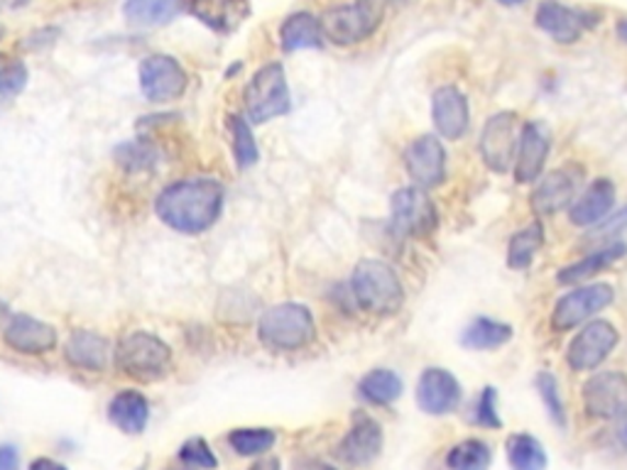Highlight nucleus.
Instances as JSON below:
<instances>
[{
    "instance_id": "aec40b11",
    "label": "nucleus",
    "mask_w": 627,
    "mask_h": 470,
    "mask_svg": "<svg viewBox=\"0 0 627 470\" xmlns=\"http://www.w3.org/2000/svg\"><path fill=\"white\" fill-rule=\"evenodd\" d=\"M615 208V184L608 176H598L589 184V190L583 192L577 202H573L569 218L573 226L593 228L603 223Z\"/></svg>"
},
{
    "instance_id": "423d86ee",
    "label": "nucleus",
    "mask_w": 627,
    "mask_h": 470,
    "mask_svg": "<svg viewBox=\"0 0 627 470\" xmlns=\"http://www.w3.org/2000/svg\"><path fill=\"white\" fill-rule=\"evenodd\" d=\"M289 111V87L280 61L260 67L246 87V113L253 123H265Z\"/></svg>"
},
{
    "instance_id": "393cba45",
    "label": "nucleus",
    "mask_w": 627,
    "mask_h": 470,
    "mask_svg": "<svg viewBox=\"0 0 627 470\" xmlns=\"http://www.w3.org/2000/svg\"><path fill=\"white\" fill-rule=\"evenodd\" d=\"M190 0H125L123 18L133 27H160L172 23Z\"/></svg>"
},
{
    "instance_id": "b1692460",
    "label": "nucleus",
    "mask_w": 627,
    "mask_h": 470,
    "mask_svg": "<svg viewBox=\"0 0 627 470\" xmlns=\"http://www.w3.org/2000/svg\"><path fill=\"white\" fill-rule=\"evenodd\" d=\"M109 420L125 434L145 432L150 420V402L148 397L138 390H121L109 404Z\"/></svg>"
},
{
    "instance_id": "4468645a",
    "label": "nucleus",
    "mask_w": 627,
    "mask_h": 470,
    "mask_svg": "<svg viewBox=\"0 0 627 470\" xmlns=\"http://www.w3.org/2000/svg\"><path fill=\"white\" fill-rule=\"evenodd\" d=\"M517 133H515V113H498L483 125L480 133V157L488 170L498 174L510 172V164L517 154Z\"/></svg>"
},
{
    "instance_id": "ea45409f",
    "label": "nucleus",
    "mask_w": 627,
    "mask_h": 470,
    "mask_svg": "<svg viewBox=\"0 0 627 470\" xmlns=\"http://www.w3.org/2000/svg\"><path fill=\"white\" fill-rule=\"evenodd\" d=\"M20 454L13 444H0V470H18Z\"/></svg>"
},
{
    "instance_id": "5701e85b",
    "label": "nucleus",
    "mask_w": 627,
    "mask_h": 470,
    "mask_svg": "<svg viewBox=\"0 0 627 470\" xmlns=\"http://www.w3.org/2000/svg\"><path fill=\"white\" fill-rule=\"evenodd\" d=\"M111 343L96 331H75L67 341V360L79 370H103L109 363Z\"/></svg>"
},
{
    "instance_id": "a878e982",
    "label": "nucleus",
    "mask_w": 627,
    "mask_h": 470,
    "mask_svg": "<svg viewBox=\"0 0 627 470\" xmlns=\"http://www.w3.org/2000/svg\"><path fill=\"white\" fill-rule=\"evenodd\" d=\"M280 42L287 51L297 49H317L323 45V33L319 18L311 13L289 15L280 27Z\"/></svg>"
},
{
    "instance_id": "412c9836",
    "label": "nucleus",
    "mask_w": 627,
    "mask_h": 470,
    "mask_svg": "<svg viewBox=\"0 0 627 470\" xmlns=\"http://www.w3.org/2000/svg\"><path fill=\"white\" fill-rule=\"evenodd\" d=\"M577 196V176L569 170H554L537 184L532 194V211L537 216H554L567 208Z\"/></svg>"
},
{
    "instance_id": "4c0bfd02",
    "label": "nucleus",
    "mask_w": 627,
    "mask_h": 470,
    "mask_svg": "<svg viewBox=\"0 0 627 470\" xmlns=\"http://www.w3.org/2000/svg\"><path fill=\"white\" fill-rule=\"evenodd\" d=\"M180 458L192 468H202V470H214L218 466L216 456L212 451V446H208L204 438H190V442L182 444L180 448Z\"/></svg>"
},
{
    "instance_id": "c03bdc74",
    "label": "nucleus",
    "mask_w": 627,
    "mask_h": 470,
    "mask_svg": "<svg viewBox=\"0 0 627 470\" xmlns=\"http://www.w3.org/2000/svg\"><path fill=\"white\" fill-rule=\"evenodd\" d=\"M500 5H508V8H515V5H522V3H527V0H498Z\"/></svg>"
},
{
    "instance_id": "72a5a7b5",
    "label": "nucleus",
    "mask_w": 627,
    "mask_h": 470,
    "mask_svg": "<svg viewBox=\"0 0 627 470\" xmlns=\"http://www.w3.org/2000/svg\"><path fill=\"white\" fill-rule=\"evenodd\" d=\"M228 444H231L238 456H260L275 446V432L273 429H233L228 434Z\"/></svg>"
},
{
    "instance_id": "9b49d317",
    "label": "nucleus",
    "mask_w": 627,
    "mask_h": 470,
    "mask_svg": "<svg viewBox=\"0 0 627 470\" xmlns=\"http://www.w3.org/2000/svg\"><path fill=\"white\" fill-rule=\"evenodd\" d=\"M583 406L595 420H618L627 414V375L618 370L591 375L583 385Z\"/></svg>"
},
{
    "instance_id": "39448f33",
    "label": "nucleus",
    "mask_w": 627,
    "mask_h": 470,
    "mask_svg": "<svg viewBox=\"0 0 627 470\" xmlns=\"http://www.w3.org/2000/svg\"><path fill=\"white\" fill-rule=\"evenodd\" d=\"M260 341L273 351H299L317 336L314 317L301 305H277L260 319Z\"/></svg>"
},
{
    "instance_id": "49530a36",
    "label": "nucleus",
    "mask_w": 627,
    "mask_h": 470,
    "mask_svg": "<svg viewBox=\"0 0 627 470\" xmlns=\"http://www.w3.org/2000/svg\"><path fill=\"white\" fill-rule=\"evenodd\" d=\"M170 470H192V466H186V468H170Z\"/></svg>"
},
{
    "instance_id": "f257e3e1",
    "label": "nucleus",
    "mask_w": 627,
    "mask_h": 470,
    "mask_svg": "<svg viewBox=\"0 0 627 470\" xmlns=\"http://www.w3.org/2000/svg\"><path fill=\"white\" fill-rule=\"evenodd\" d=\"M226 192L216 180H184L174 182L157 196L155 211L160 221L174 231L196 236L212 228L224 211Z\"/></svg>"
},
{
    "instance_id": "6e6552de",
    "label": "nucleus",
    "mask_w": 627,
    "mask_h": 470,
    "mask_svg": "<svg viewBox=\"0 0 627 470\" xmlns=\"http://www.w3.org/2000/svg\"><path fill=\"white\" fill-rule=\"evenodd\" d=\"M620 341L618 329L611 321H589L567 348V363L573 372H591L608 358Z\"/></svg>"
},
{
    "instance_id": "f3484780",
    "label": "nucleus",
    "mask_w": 627,
    "mask_h": 470,
    "mask_svg": "<svg viewBox=\"0 0 627 470\" xmlns=\"http://www.w3.org/2000/svg\"><path fill=\"white\" fill-rule=\"evenodd\" d=\"M385 444V436L380 424L373 420V416L358 412L353 416V424L349 434L343 436V442L339 444V458L349 466H371L375 458L380 456Z\"/></svg>"
},
{
    "instance_id": "4be33fe9",
    "label": "nucleus",
    "mask_w": 627,
    "mask_h": 470,
    "mask_svg": "<svg viewBox=\"0 0 627 470\" xmlns=\"http://www.w3.org/2000/svg\"><path fill=\"white\" fill-rule=\"evenodd\" d=\"M627 255V245L625 243H608L601 245L598 250H593L591 255L577 260L567 267H561L557 273V282L559 285H579V282H586L595 275H601L603 270L613 267L618 260H623Z\"/></svg>"
},
{
    "instance_id": "f704fd0d",
    "label": "nucleus",
    "mask_w": 627,
    "mask_h": 470,
    "mask_svg": "<svg viewBox=\"0 0 627 470\" xmlns=\"http://www.w3.org/2000/svg\"><path fill=\"white\" fill-rule=\"evenodd\" d=\"M535 385H537V392L542 397V402H545V406H547V414L551 416L554 424L561 426V429H563V426H567V406H563V397L559 392L557 378H554L551 372L542 370L537 375Z\"/></svg>"
},
{
    "instance_id": "6ab92c4d",
    "label": "nucleus",
    "mask_w": 627,
    "mask_h": 470,
    "mask_svg": "<svg viewBox=\"0 0 627 470\" xmlns=\"http://www.w3.org/2000/svg\"><path fill=\"white\" fill-rule=\"evenodd\" d=\"M468 99L456 87H442L432 96V121L446 140H461L468 130Z\"/></svg>"
},
{
    "instance_id": "cd10ccee",
    "label": "nucleus",
    "mask_w": 627,
    "mask_h": 470,
    "mask_svg": "<svg viewBox=\"0 0 627 470\" xmlns=\"http://www.w3.org/2000/svg\"><path fill=\"white\" fill-rule=\"evenodd\" d=\"M512 339V326L503 321L478 317L468 323L461 333V343L470 351H493L505 346Z\"/></svg>"
},
{
    "instance_id": "c9c22d12",
    "label": "nucleus",
    "mask_w": 627,
    "mask_h": 470,
    "mask_svg": "<svg viewBox=\"0 0 627 470\" xmlns=\"http://www.w3.org/2000/svg\"><path fill=\"white\" fill-rule=\"evenodd\" d=\"M27 69L23 61L0 55V99L18 96L25 89Z\"/></svg>"
},
{
    "instance_id": "c756f323",
    "label": "nucleus",
    "mask_w": 627,
    "mask_h": 470,
    "mask_svg": "<svg viewBox=\"0 0 627 470\" xmlns=\"http://www.w3.org/2000/svg\"><path fill=\"white\" fill-rule=\"evenodd\" d=\"M402 378L395 370L378 368L371 370L365 378L358 382V392L363 400H368L373 404H392L395 400L402 397Z\"/></svg>"
},
{
    "instance_id": "f03ea898",
    "label": "nucleus",
    "mask_w": 627,
    "mask_h": 470,
    "mask_svg": "<svg viewBox=\"0 0 627 470\" xmlns=\"http://www.w3.org/2000/svg\"><path fill=\"white\" fill-rule=\"evenodd\" d=\"M358 307L375 317H392L404 305V287L395 270L383 260H361L351 277Z\"/></svg>"
},
{
    "instance_id": "de8ad7c7",
    "label": "nucleus",
    "mask_w": 627,
    "mask_h": 470,
    "mask_svg": "<svg viewBox=\"0 0 627 470\" xmlns=\"http://www.w3.org/2000/svg\"><path fill=\"white\" fill-rule=\"evenodd\" d=\"M0 35H3V33H0Z\"/></svg>"
},
{
    "instance_id": "a19ab883",
    "label": "nucleus",
    "mask_w": 627,
    "mask_h": 470,
    "mask_svg": "<svg viewBox=\"0 0 627 470\" xmlns=\"http://www.w3.org/2000/svg\"><path fill=\"white\" fill-rule=\"evenodd\" d=\"M30 470H67V468L57 461H52V458H35V461L30 463Z\"/></svg>"
},
{
    "instance_id": "20e7f679",
    "label": "nucleus",
    "mask_w": 627,
    "mask_h": 470,
    "mask_svg": "<svg viewBox=\"0 0 627 470\" xmlns=\"http://www.w3.org/2000/svg\"><path fill=\"white\" fill-rule=\"evenodd\" d=\"M116 368L133 380L155 382L172 368V348L150 331H133L116 348Z\"/></svg>"
},
{
    "instance_id": "9d476101",
    "label": "nucleus",
    "mask_w": 627,
    "mask_h": 470,
    "mask_svg": "<svg viewBox=\"0 0 627 470\" xmlns=\"http://www.w3.org/2000/svg\"><path fill=\"white\" fill-rule=\"evenodd\" d=\"M190 87L184 67L170 55H152L140 65V91L152 103H170Z\"/></svg>"
},
{
    "instance_id": "a211bd4d",
    "label": "nucleus",
    "mask_w": 627,
    "mask_h": 470,
    "mask_svg": "<svg viewBox=\"0 0 627 470\" xmlns=\"http://www.w3.org/2000/svg\"><path fill=\"white\" fill-rule=\"evenodd\" d=\"M3 339L10 348L23 355H45L57 346V329L27 313H15L5 323Z\"/></svg>"
},
{
    "instance_id": "bb28decb",
    "label": "nucleus",
    "mask_w": 627,
    "mask_h": 470,
    "mask_svg": "<svg viewBox=\"0 0 627 470\" xmlns=\"http://www.w3.org/2000/svg\"><path fill=\"white\" fill-rule=\"evenodd\" d=\"M190 10L216 33H228L246 13V0H190Z\"/></svg>"
},
{
    "instance_id": "1a4fd4ad",
    "label": "nucleus",
    "mask_w": 627,
    "mask_h": 470,
    "mask_svg": "<svg viewBox=\"0 0 627 470\" xmlns=\"http://www.w3.org/2000/svg\"><path fill=\"white\" fill-rule=\"evenodd\" d=\"M613 299H615V289L611 285H605V282L571 289L569 295H563L557 301V307H554L551 329L554 331L577 329L579 323L589 321L591 317H595V313L613 305Z\"/></svg>"
},
{
    "instance_id": "2eb2a0df",
    "label": "nucleus",
    "mask_w": 627,
    "mask_h": 470,
    "mask_svg": "<svg viewBox=\"0 0 627 470\" xmlns=\"http://www.w3.org/2000/svg\"><path fill=\"white\" fill-rule=\"evenodd\" d=\"M549 148H551V133L547 128V123L532 121L522 128L515 167H512V174H515V180L520 184H532L539 180L542 172H545Z\"/></svg>"
},
{
    "instance_id": "f8f14e48",
    "label": "nucleus",
    "mask_w": 627,
    "mask_h": 470,
    "mask_svg": "<svg viewBox=\"0 0 627 470\" xmlns=\"http://www.w3.org/2000/svg\"><path fill=\"white\" fill-rule=\"evenodd\" d=\"M535 23L542 33L549 35L559 45H573L583 37L586 30H591L598 20L589 10H579L571 5H563L559 0H545L539 3L535 13Z\"/></svg>"
},
{
    "instance_id": "37998d69",
    "label": "nucleus",
    "mask_w": 627,
    "mask_h": 470,
    "mask_svg": "<svg viewBox=\"0 0 627 470\" xmlns=\"http://www.w3.org/2000/svg\"><path fill=\"white\" fill-rule=\"evenodd\" d=\"M615 33H618V37L627 45V18L618 20V25H615Z\"/></svg>"
},
{
    "instance_id": "7c9ffc66",
    "label": "nucleus",
    "mask_w": 627,
    "mask_h": 470,
    "mask_svg": "<svg viewBox=\"0 0 627 470\" xmlns=\"http://www.w3.org/2000/svg\"><path fill=\"white\" fill-rule=\"evenodd\" d=\"M545 245V226L539 221L529 223L510 238L508 243V267L510 270H525L532 265V260L539 253V248Z\"/></svg>"
},
{
    "instance_id": "e433bc0d",
    "label": "nucleus",
    "mask_w": 627,
    "mask_h": 470,
    "mask_svg": "<svg viewBox=\"0 0 627 470\" xmlns=\"http://www.w3.org/2000/svg\"><path fill=\"white\" fill-rule=\"evenodd\" d=\"M470 420H474V424L478 426H486V429H500V426H503V422H500V416H498V390L495 388H483V392H480V397L476 400Z\"/></svg>"
},
{
    "instance_id": "58836bf2",
    "label": "nucleus",
    "mask_w": 627,
    "mask_h": 470,
    "mask_svg": "<svg viewBox=\"0 0 627 470\" xmlns=\"http://www.w3.org/2000/svg\"><path fill=\"white\" fill-rule=\"evenodd\" d=\"M116 157H118L121 164L128 167V170H145V167H150V162L155 160L152 150L145 142L123 145Z\"/></svg>"
},
{
    "instance_id": "2f4dec72",
    "label": "nucleus",
    "mask_w": 627,
    "mask_h": 470,
    "mask_svg": "<svg viewBox=\"0 0 627 470\" xmlns=\"http://www.w3.org/2000/svg\"><path fill=\"white\" fill-rule=\"evenodd\" d=\"M490 463H493V451L480 438H466L446 454L448 470H490Z\"/></svg>"
},
{
    "instance_id": "ddd939ff",
    "label": "nucleus",
    "mask_w": 627,
    "mask_h": 470,
    "mask_svg": "<svg viewBox=\"0 0 627 470\" xmlns=\"http://www.w3.org/2000/svg\"><path fill=\"white\" fill-rule=\"evenodd\" d=\"M404 170L420 190H434L446 180V150L434 135H422L404 150Z\"/></svg>"
},
{
    "instance_id": "0eeeda50",
    "label": "nucleus",
    "mask_w": 627,
    "mask_h": 470,
    "mask_svg": "<svg viewBox=\"0 0 627 470\" xmlns=\"http://www.w3.org/2000/svg\"><path fill=\"white\" fill-rule=\"evenodd\" d=\"M390 223L397 236L426 238L436 231V206L426 190L420 186H404L390 198Z\"/></svg>"
},
{
    "instance_id": "a18cd8bd",
    "label": "nucleus",
    "mask_w": 627,
    "mask_h": 470,
    "mask_svg": "<svg viewBox=\"0 0 627 470\" xmlns=\"http://www.w3.org/2000/svg\"><path fill=\"white\" fill-rule=\"evenodd\" d=\"M311 470H333V468H331V466H323V463H314Z\"/></svg>"
},
{
    "instance_id": "473e14b6",
    "label": "nucleus",
    "mask_w": 627,
    "mask_h": 470,
    "mask_svg": "<svg viewBox=\"0 0 627 470\" xmlns=\"http://www.w3.org/2000/svg\"><path fill=\"white\" fill-rule=\"evenodd\" d=\"M228 133H231V145H233V154L240 170H248L258 162V142L253 138V130L246 118L240 116H228Z\"/></svg>"
},
{
    "instance_id": "dca6fc26",
    "label": "nucleus",
    "mask_w": 627,
    "mask_h": 470,
    "mask_svg": "<svg viewBox=\"0 0 627 470\" xmlns=\"http://www.w3.org/2000/svg\"><path fill=\"white\" fill-rule=\"evenodd\" d=\"M461 385L444 368H426L417 382V404L432 416L452 414L461 404Z\"/></svg>"
},
{
    "instance_id": "79ce46f5",
    "label": "nucleus",
    "mask_w": 627,
    "mask_h": 470,
    "mask_svg": "<svg viewBox=\"0 0 627 470\" xmlns=\"http://www.w3.org/2000/svg\"><path fill=\"white\" fill-rule=\"evenodd\" d=\"M250 470H280V461H277V458H267L265 456V458H260L258 463L250 466Z\"/></svg>"
},
{
    "instance_id": "c85d7f7f",
    "label": "nucleus",
    "mask_w": 627,
    "mask_h": 470,
    "mask_svg": "<svg viewBox=\"0 0 627 470\" xmlns=\"http://www.w3.org/2000/svg\"><path fill=\"white\" fill-rule=\"evenodd\" d=\"M505 451L512 470H547V451L535 436L512 434L505 442Z\"/></svg>"
},
{
    "instance_id": "7ed1b4c3",
    "label": "nucleus",
    "mask_w": 627,
    "mask_h": 470,
    "mask_svg": "<svg viewBox=\"0 0 627 470\" xmlns=\"http://www.w3.org/2000/svg\"><path fill=\"white\" fill-rule=\"evenodd\" d=\"M385 8L380 0H353V3L333 5L319 18L323 39L339 47H351L373 37L383 25Z\"/></svg>"
}]
</instances>
